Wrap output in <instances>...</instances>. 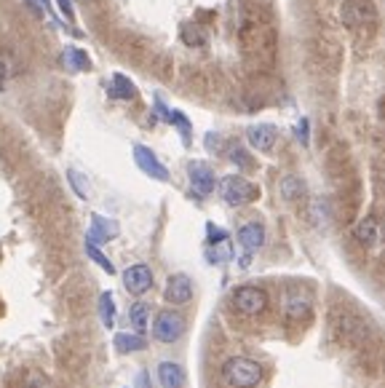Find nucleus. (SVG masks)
<instances>
[{
	"label": "nucleus",
	"mask_w": 385,
	"mask_h": 388,
	"mask_svg": "<svg viewBox=\"0 0 385 388\" xmlns=\"http://www.w3.org/2000/svg\"><path fill=\"white\" fill-rule=\"evenodd\" d=\"M222 378L233 388H257L263 383V367L254 359L233 356L222 364Z\"/></svg>",
	"instance_id": "1"
},
{
	"label": "nucleus",
	"mask_w": 385,
	"mask_h": 388,
	"mask_svg": "<svg viewBox=\"0 0 385 388\" xmlns=\"http://www.w3.org/2000/svg\"><path fill=\"white\" fill-rule=\"evenodd\" d=\"M220 195H222V201L230 204V207H244V204L257 201L260 191H257L249 179H244V177L230 175V177H222V182H220Z\"/></svg>",
	"instance_id": "2"
},
{
	"label": "nucleus",
	"mask_w": 385,
	"mask_h": 388,
	"mask_svg": "<svg viewBox=\"0 0 385 388\" xmlns=\"http://www.w3.org/2000/svg\"><path fill=\"white\" fill-rule=\"evenodd\" d=\"M233 308L241 314V316H260L265 308H268V292L263 286H254V284H244L233 292Z\"/></svg>",
	"instance_id": "3"
},
{
	"label": "nucleus",
	"mask_w": 385,
	"mask_h": 388,
	"mask_svg": "<svg viewBox=\"0 0 385 388\" xmlns=\"http://www.w3.org/2000/svg\"><path fill=\"white\" fill-rule=\"evenodd\" d=\"M153 335L158 343H177L185 335V316L177 311H158L156 321H153Z\"/></svg>",
	"instance_id": "4"
},
{
	"label": "nucleus",
	"mask_w": 385,
	"mask_h": 388,
	"mask_svg": "<svg viewBox=\"0 0 385 388\" xmlns=\"http://www.w3.org/2000/svg\"><path fill=\"white\" fill-rule=\"evenodd\" d=\"M375 19V6L369 0H345L340 6V22L348 27V30H359L364 27V22Z\"/></svg>",
	"instance_id": "5"
},
{
	"label": "nucleus",
	"mask_w": 385,
	"mask_h": 388,
	"mask_svg": "<svg viewBox=\"0 0 385 388\" xmlns=\"http://www.w3.org/2000/svg\"><path fill=\"white\" fill-rule=\"evenodd\" d=\"M123 286H126V292L134 295V298L150 292V286H153V270L145 263L129 265V268L123 270Z\"/></svg>",
	"instance_id": "6"
},
{
	"label": "nucleus",
	"mask_w": 385,
	"mask_h": 388,
	"mask_svg": "<svg viewBox=\"0 0 385 388\" xmlns=\"http://www.w3.org/2000/svg\"><path fill=\"white\" fill-rule=\"evenodd\" d=\"M188 177H190V188L195 195L204 198V195L214 193L217 179H214V172H211L204 161H192L190 166H188Z\"/></svg>",
	"instance_id": "7"
},
{
	"label": "nucleus",
	"mask_w": 385,
	"mask_h": 388,
	"mask_svg": "<svg viewBox=\"0 0 385 388\" xmlns=\"http://www.w3.org/2000/svg\"><path fill=\"white\" fill-rule=\"evenodd\" d=\"M134 161H137V166H140L142 172L147 177H153L158 182H166L169 179V169L156 159V153L150 150V147H145V145H134Z\"/></svg>",
	"instance_id": "8"
},
{
	"label": "nucleus",
	"mask_w": 385,
	"mask_h": 388,
	"mask_svg": "<svg viewBox=\"0 0 385 388\" xmlns=\"http://www.w3.org/2000/svg\"><path fill=\"white\" fill-rule=\"evenodd\" d=\"M281 308H284V316L286 321H305V318L311 316V298L305 295V292H286V298L281 302Z\"/></svg>",
	"instance_id": "9"
},
{
	"label": "nucleus",
	"mask_w": 385,
	"mask_h": 388,
	"mask_svg": "<svg viewBox=\"0 0 385 388\" xmlns=\"http://www.w3.org/2000/svg\"><path fill=\"white\" fill-rule=\"evenodd\" d=\"M163 298H166V302H172V305H185L192 298V282L185 273L169 276L166 289H163Z\"/></svg>",
	"instance_id": "10"
},
{
	"label": "nucleus",
	"mask_w": 385,
	"mask_h": 388,
	"mask_svg": "<svg viewBox=\"0 0 385 388\" xmlns=\"http://www.w3.org/2000/svg\"><path fill=\"white\" fill-rule=\"evenodd\" d=\"M246 140H249V145H252L254 150L270 153L273 145H276V140H279V131H276V126L273 124H254V126H249Z\"/></svg>",
	"instance_id": "11"
},
{
	"label": "nucleus",
	"mask_w": 385,
	"mask_h": 388,
	"mask_svg": "<svg viewBox=\"0 0 385 388\" xmlns=\"http://www.w3.org/2000/svg\"><path fill=\"white\" fill-rule=\"evenodd\" d=\"M238 244L252 254L265 244V228L260 223H246L238 228Z\"/></svg>",
	"instance_id": "12"
},
{
	"label": "nucleus",
	"mask_w": 385,
	"mask_h": 388,
	"mask_svg": "<svg viewBox=\"0 0 385 388\" xmlns=\"http://www.w3.org/2000/svg\"><path fill=\"white\" fill-rule=\"evenodd\" d=\"M158 383H161V388H185V370L177 362H161L158 364Z\"/></svg>",
	"instance_id": "13"
},
{
	"label": "nucleus",
	"mask_w": 385,
	"mask_h": 388,
	"mask_svg": "<svg viewBox=\"0 0 385 388\" xmlns=\"http://www.w3.org/2000/svg\"><path fill=\"white\" fill-rule=\"evenodd\" d=\"M113 236H118V225H115L113 220H105V217H94V220H91V228H88L86 241L88 244H94V247H99L102 241L113 239Z\"/></svg>",
	"instance_id": "14"
},
{
	"label": "nucleus",
	"mask_w": 385,
	"mask_h": 388,
	"mask_svg": "<svg viewBox=\"0 0 385 388\" xmlns=\"http://www.w3.org/2000/svg\"><path fill=\"white\" fill-rule=\"evenodd\" d=\"M353 239H356L359 244H364V247H375V244L380 241V225H377V220H375V217L359 220L356 228H353Z\"/></svg>",
	"instance_id": "15"
},
{
	"label": "nucleus",
	"mask_w": 385,
	"mask_h": 388,
	"mask_svg": "<svg viewBox=\"0 0 385 388\" xmlns=\"http://www.w3.org/2000/svg\"><path fill=\"white\" fill-rule=\"evenodd\" d=\"M107 91H110L113 99H137V86H134L126 75H121V72H115V75L110 78Z\"/></svg>",
	"instance_id": "16"
},
{
	"label": "nucleus",
	"mask_w": 385,
	"mask_h": 388,
	"mask_svg": "<svg viewBox=\"0 0 385 388\" xmlns=\"http://www.w3.org/2000/svg\"><path fill=\"white\" fill-rule=\"evenodd\" d=\"M279 193H281V198H284V201L295 204V201H300V198L305 195V182H302L300 177H295V175L284 177V179H281V185H279Z\"/></svg>",
	"instance_id": "17"
},
{
	"label": "nucleus",
	"mask_w": 385,
	"mask_h": 388,
	"mask_svg": "<svg viewBox=\"0 0 385 388\" xmlns=\"http://www.w3.org/2000/svg\"><path fill=\"white\" fill-rule=\"evenodd\" d=\"M62 65H65V67H67L70 72L88 70V67H91L88 56L81 51V49H65V51H62Z\"/></svg>",
	"instance_id": "18"
},
{
	"label": "nucleus",
	"mask_w": 385,
	"mask_h": 388,
	"mask_svg": "<svg viewBox=\"0 0 385 388\" xmlns=\"http://www.w3.org/2000/svg\"><path fill=\"white\" fill-rule=\"evenodd\" d=\"M147 318H150V305L134 302V305L129 308V321H131V327H134L137 335H142V332L147 330Z\"/></svg>",
	"instance_id": "19"
},
{
	"label": "nucleus",
	"mask_w": 385,
	"mask_h": 388,
	"mask_svg": "<svg viewBox=\"0 0 385 388\" xmlns=\"http://www.w3.org/2000/svg\"><path fill=\"white\" fill-rule=\"evenodd\" d=\"M99 316H102V324H105L107 330L115 327V298H113V292H102L99 295Z\"/></svg>",
	"instance_id": "20"
},
{
	"label": "nucleus",
	"mask_w": 385,
	"mask_h": 388,
	"mask_svg": "<svg viewBox=\"0 0 385 388\" xmlns=\"http://www.w3.org/2000/svg\"><path fill=\"white\" fill-rule=\"evenodd\" d=\"M115 348L121 353H134V351H142L145 348V340H142V335H126V332H118L115 335Z\"/></svg>",
	"instance_id": "21"
},
{
	"label": "nucleus",
	"mask_w": 385,
	"mask_h": 388,
	"mask_svg": "<svg viewBox=\"0 0 385 388\" xmlns=\"http://www.w3.org/2000/svg\"><path fill=\"white\" fill-rule=\"evenodd\" d=\"M182 40L185 46H204L206 43V30L198 24H185L182 27Z\"/></svg>",
	"instance_id": "22"
},
{
	"label": "nucleus",
	"mask_w": 385,
	"mask_h": 388,
	"mask_svg": "<svg viewBox=\"0 0 385 388\" xmlns=\"http://www.w3.org/2000/svg\"><path fill=\"white\" fill-rule=\"evenodd\" d=\"M233 257V249H230V241L228 239H222V241H214L209 249V260L211 263H225Z\"/></svg>",
	"instance_id": "23"
},
{
	"label": "nucleus",
	"mask_w": 385,
	"mask_h": 388,
	"mask_svg": "<svg viewBox=\"0 0 385 388\" xmlns=\"http://www.w3.org/2000/svg\"><path fill=\"white\" fill-rule=\"evenodd\" d=\"M86 254L91 257V260H94V263L99 265V268H102L105 273H115V265L110 263L105 254L99 252V247H94V244H88V241H86Z\"/></svg>",
	"instance_id": "24"
},
{
	"label": "nucleus",
	"mask_w": 385,
	"mask_h": 388,
	"mask_svg": "<svg viewBox=\"0 0 385 388\" xmlns=\"http://www.w3.org/2000/svg\"><path fill=\"white\" fill-rule=\"evenodd\" d=\"M67 179H70L72 191H75V195H78V198H88V182H86V177L81 175V172H75V169H70V172H67Z\"/></svg>",
	"instance_id": "25"
},
{
	"label": "nucleus",
	"mask_w": 385,
	"mask_h": 388,
	"mask_svg": "<svg viewBox=\"0 0 385 388\" xmlns=\"http://www.w3.org/2000/svg\"><path fill=\"white\" fill-rule=\"evenodd\" d=\"M24 388H56V386H54L51 380H49V378H46L40 370H33V372H27Z\"/></svg>",
	"instance_id": "26"
},
{
	"label": "nucleus",
	"mask_w": 385,
	"mask_h": 388,
	"mask_svg": "<svg viewBox=\"0 0 385 388\" xmlns=\"http://www.w3.org/2000/svg\"><path fill=\"white\" fill-rule=\"evenodd\" d=\"M169 121L182 131V137H185V142L190 140V124H188V118L182 115V113H169Z\"/></svg>",
	"instance_id": "27"
},
{
	"label": "nucleus",
	"mask_w": 385,
	"mask_h": 388,
	"mask_svg": "<svg viewBox=\"0 0 385 388\" xmlns=\"http://www.w3.org/2000/svg\"><path fill=\"white\" fill-rule=\"evenodd\" d=\"M230 161L238 163V166H244V169H252V161H249V156H246L241 147H233L230 150Z\"/></svg>",
	"instance_id": "28"
},
{
	"label": "nucleus",
	"mask_w": 385,
	"mask_h": 388,
	"mask_svg": "<svg viewBox=\"0 0 385 388\" xmlns=\"http://www.w3.org/2000/svg\"><path fill=\"white\" fill-rule=\"evenodd\" d=\"M59 3V11H62V17L72 19L75 17V8H72V0H56Z\"/></svg>",
	"instance_id": "29"
},
{
	"label": "nucleus",
	"mask_w": 385,
	"mask_h": 388,
	"mask_svg": "<svg viewBox=\"0 0 385 388\" xmlns=\"http://www.w3.org/2000/svg\"><path fill=\"white\" fill-rule=\"evenodd\" d=\"M297 137H300V142H302V145H308V121H305V118H302V121H300V126H297Z\"/></svg>",
	"instance_id": "30"
},
{
	"label": "nucleus",
	"mask_w": 385,
	"mask_h": 388,
	"mask_svg": "<svg viewBox=\"0 0 385 388\" xmlns=\"http://www.w3.org/2000/svg\"><path fill=\"white\" fill-rule=\"evenodd\" d=\"M137 388H150V383H147V372H140V378H137Z\"/></svg>",
	"instance_id": "31"
},
{
	"label": "nucleus",
	"mask_w": 385,
	"mask_h": 388,
	"mask_svg": "<svg viewBox=\"0 0 385 388\" xmlns=\"http://www.w3.org/2000/svg\"><path fill=\"white\" fill-rule=\"evenodd\" d=\"M0 88H3V70H0Z\"/></svg>",
	"instance_id": "32"
}]
</instances>
